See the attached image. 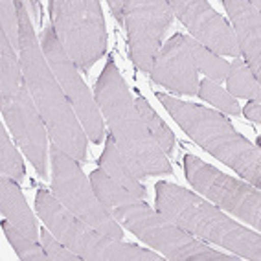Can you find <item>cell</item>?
Listing matches in <instances>:
<instances>
[{
    "label": "cell",
    "instance_id": "obj_14",
    "mask_svg": "<svg viewBox=\"0 0 261 261\" xmlns=\"http://www.w3.org/2000/svg\"><path fill=\"white\" fill-rule=\"evenodd\" d=\"M151 80L178 94H197L199 70L180 33H175L159 50L151 68Z\"/></svg>",
    "mask_w": 261,
    "mask_h": 261
},
{
    "label": "cell",
    "instance_id": "obj_21",
    "mask_svg": "<svg viewBox=\"0 0 261 261\" xmlns=\"http://www.w3.org/2000/svg\"><path fill=\"white\" fill-rule=\"evenodd\" d=\"M135 103H136L138 112H140L142 120L145 121V125H147V129H149L154 142L159 144V147L164 151V153H171L173 145H175V135H173V130L168 127V123L156 114V111H154L142 96H138V98L135 99Z\"/></svg>",
    "mask_w": 261,
    "mask_h": 261
},
{
    "label": "cell",
    "instance_id": "obj_18",
    "mask_svg": "<svg viewBox=\"0 0 261 261\" xmlns=\"http://www.w3.org/2000/svg\"><path fill=\"white\" fill-rule=\"evenodd\" d=\"M10 44L6 33L0 32V101H8L17 96L24 85L20 57Z\"/></svg>",
    "mask_w": 261,
    "mask_h": 261
},
{
    "label": "cell",
    "instance_id": "obj_11",
    "mask_svg": "<svg viewBox=\"0 0 261 261\" xmlns=\"http://www.w3.org/2000/svg\"><path fill=\"white\" fill-rule=\"evenodd\" d=\"M123 19L133 63L151 74L160 41L173 20L171 8L166 0H125Z\"/></svg>",
    "mask_w": 261,
    "mask_h": 261
},
{
    "label": "cell",
    "instance_id": "obj_6",
    "mask_svg": "<svg viewBox=\"0 0 261 261\" xmlns=\"http://www.w3.org/2000/svg\"><path fill=\"white\" fill-rule=\"evenodd\" d=\"M35 210L57 239L87 261H162L160 254L99 232L72 214L50 191L39 190Z\"/></svg>",
    "mask_w": 261,
    "mask_h": 261
},
{
    "label": "cell",
    "instance_id": "obj_23",
    "mask_svg": "<svg viewBox=\"0 0 261 261\" xmlns=\"http://www.w3.org/2000/svg\"><path fill=\"white\" fill-rule=\"evenodd\" d=\"M0 171L6 177L19 182L24 178V162L19 151L15 149L13 142L8 136L4 125H0Z\"/></svg>",
    "mask_w": 261,
    "mask_h": 261
},
{
    "label": "cell",
    "instance_id": "obj_26",
    "mask_svg": "<svg viewBox=\"0 0 261 261\" xmlns=\"http://www.w3.org/2000/svg\"><path fill=\"white\" fill-rule=\"evenodd\" d=\"M41 243L51 261H81V256H77L68 247H65L50 230H41Z\"/></svg>",
    "mask_w": 261,
    "mask_h": 261
},
{
    "label": "cell",
    "instance_id": "obj_17",
    "mask_svg": "<svg viewBox=\"0 0 261 261\" xmlns=\"http://www.w3.org/2000/svg\"><path fill=\"white\" fill-rule=\"evenodd\" d=\"M99 164H101V169H105V173L112 180H116L120 186H123L127 191H130L135 197H138V199H145L147 197V191L142 186V182L138 180L136 173L133 171L127 159L118 149L116 140H114V136L111 133H109L105 151H103L101 159H99Z\"/></svg>",
    "mask_w": 261,
    "mask_h": 261
},
{
    "label": "cell",
    "instance_id": "obj_20",
    "mask_svg": "<svg viewBox=\"0 0 261 261\" xmlns=\"http://www.w3.org/2000/svg\"><path fill=\"white\" fill-rule=\"evenodd\" d=\"M226 87L233 98H247L259 99L261 98V85L259 80L254 77L250 68L243 59H233L230 63L228 74H226Z\"/></svg>",
    "mask_w": 261,
    "mask_h": 261
},
{
    "label": "cell",
    "instance_id": "obj_19",
    "mask_svg": "<svg viewBox=\"0 0 261 261\" xmlns=\"http://www.w3.org/2000/svg\"><path fill=\"white\" fill-rule=\"evenodd\" d=\"M182 39H184V44L190 50L193 61H195L197 70L204 72L206 77L217 85L226 80V74H228V68H230L228 61H224L223 57H219L217 54H214V51H210L208 48L202 46V44H199L193 37L182 35Z\"/></svg>",
    "mask_w": 261,
    "mask_h": 261
},
{
    "label": "cell",
    "instance_id": "obj_2",
    "mask_svg": "<svg viewBox=\"0 0 261 261\" xmlns=\"http://www.w3.org/2000/svg\"><path fill=\"white\" fill-rule=\"evenodd\" d=\"M20 20V66L24 83L28 85L35 107L41 114L51 144L59 145L77 162L87 159V133L80 123L68 98L51 72L46 57L39 44L35 28L28 17L26 4L15 0Z\"/></svg>",
    "mask_w": 261,
    "mask_h": 261
},
{
    "label": "cell",
    "instance_id": "obj_8",
    "mask_svg": "<svg viewBox=\"0 0 261 261\" xmlns=\"http://www.w3.org/2000/svg\"><path fill=\"white\" fill-rule=\"evenodd\" d=\"M51 191L74 215L99 232L123 239V230L109 210L99 202L90 180L81 171L77 160L65 153L59 145H50Z\"/></svg>",
    "mask_w": 261,
    "mask_h": 261
},
{
    "label": "cell",
    "instance_id": "obj_13",
    "mask_svg": "<svg viewBox=\"0 0 261 261\" xmlns=\"http://www.w3.org/2000/svg\"><path fill=\"white\" fill-rule=\"evenodd\" d=\"M173 15L182 20L199 44L217 56L238 59L239 54L236 33L206 0H169Z\"/></svg>",
    "mask_w": 261,
    "mask_h": 261
},
{
    "label": "cell",
    "instance_id": "obj_9",
    "mask_svg": "<svg viewBox=\"0 0 261 261\" xmlns=\"http://www.w3.org/2000/svg\"><path fill=\"white\" fill-rule=\"evenodd\" d=\"M184 171L190 184L214 204L230 212L250 226L261 230V193L248 182L238 180L195 154L184 156Z\"/></svg>",
    "mask_w": 261,
    "mask_h": 261
},
{
    "label": "cell",
    "instance_id": "obj_16",
    "mask_svg": "<svg viewBox=\"0 0 261 261\" xmlns=\"http://www.w3.org/2000/svg\"><path fill=\"white\" fill-rule=\"evenodd\" d=\"M0 212L15 228L22 232L24 236L37 241L41 238V232L37 230V223L33 217L32 210L26 204L20 188L15 184L13 178L2 175L0 177Z\"/></svg>",
    "mask_w": 261,
    "mask_h": 261
},
{
    "label": "cell",
    "instance_id": "obj_27",
    "mask_svg": "<svg viewBox=\"0 0 261 261\" xmlns=\"http://www.w3.org/2000/svg\"><path fill=\"white\" fill-rule=\"evenodd\" d=\"M243 112H245V116H247L248 120L254 121V123H257V125L261 123V103H259V99L248 101Z\"/></svg>",
    "mask_w": 261,
    "mask_h": 261
},
{
    "label": "cell",
    "instance_id": "obj_1",
    "mask_svg": "<svg viewBox=\"0 0 261 261\" xmlns=\"http://www.w3.org/2000/svg\"><path fill=\"white\" fill-rule=\"evenodd\" d=\"M90 184L109 214L135 233L136 238L156 248L160 254L173 261H238V254H223L206 247L204 243L195 239L190 232L182 230L175 223L156 214L145 204L144 199L135 197L130 191L120 186L109 177L105 169H94L90 173Z\"/></svg>",
    "mask_w": 261,
    "mask_h": 261
},
{
    "label": "cell",
    "instance_id": "obj_24",
    "mask_svg": "<svg viewBox=\"0 0 261 261\" xmlns=\"http://www.w3.org/2000/svg\"><path fill=\"white\" fill-rule=\"evenodd\" d=\"M197 94H199V98L201 99L210 101L214 107H217L219 111L226 112V114L238 116L239 112H241L239 103L236 101V98H233L232 94H230L228 90L221 89L219 85L214 83V81H210V80H202L201 83H199V90H197Z\"/></svg>",
    "mask_w": 261,
    "mask_h": 261
},
{
    "label": "cell",
    "instance_id": "obj_28",
    "mask_svg": "<svg viewBox=\"0 0 261 261\" xmlns=\"http://www.w3.org/2000/svg\"><path fill=\"white\" fill-rule=\"evenodd\" d=\"M109 6H111V10H112V13H114L116 19H123V6H125V0H116V2L111 0Z\"/></svg>",
    "mask_w": 261,
    "mask_h": 261
},
{
    "label": "cell",
    "instance_id": "obj_15",
    "mask_svg": "<svg viewBox=\"0 0 261 261\" xmlns=\"http://www.w3.org/2000/svg\"><path fill=\"white\" fill-rule=\"evenodd\" d=\"M232 20L239 54L256 80L261 75V2L259 0H224Z\"/></svg>",
    "mask_w": 261,
    "mask_h": 261
},
{
    "label": "cell",
    "instance_id": "obj_3",
    "mask_svg": "<svg viewBox=\"0 0 261 261\" xmlns=\"http://www.w3.org/2000/svg\"><path fill=\"white\" fill-rule=\"evenodd\" d=\"M94 98L111 129V135L116 140L118 149L130 164L136 177L142 178L171 173V164L151 136L145 121L142 120L114 59H109L103 68L94 87Z\"/></svg>",
    "mask_w": 261,
    "mask_h": 261
},
{
    "label": "cell",
    "instance_id": "obj_7",
    "mask_svg": "<svg viewBox=\"0 0 261 261\" xmlns=\"http://www.w3.org/2000/svg\"><path fill=\"white\" fill-rule=\"evenodd\" d=\"M50 17L65 54L87 72L105 54L107 32L96 0H51Z\"/></svg>",
    "mask_w": 261,
    "mask_h": 261
},
{
    "label": "cell",
    "instance_id": "obj_10",
    "mask_svg": "<svg viewBox=\"0 0 261 261\" xmlns=\"http://www.w3.org/2000/svg\"><path fill=\"white\" fill-rule=\"evenodd\" d=\"M41 46L51 72L59 81L61 89L68 98L70 105L74 107L75 116L83 125L89 140L94 142V144H99L105 138V123H103L101 111H99L98 103H96V98H92L90 90L87 89V85L83 83V80L75 70V65L61 46L54 26L46 28Z\"/></svg>",
    "mask_w": 261,
    "mask_h": 261
},
{
    "label": "cell",
    "instance_id": "obj_5",
    "mask_svg": "<svg viewBox=\"0 0 261 261\" xmlns=\"http://www.w3.org/2000/svg\"><path fill=\"white\" fill-rule=\"evenodd\" d=\"M156 98L191 140L259 190V147L250 144L243 135H239L223 114L201 107V105L180 101V99L168 96V94L159 92Z\"/></svg>",
    "mask_w": 261,
    "mask_h": 261
},
{
    "label": "cell",
    "instance_id": "obj_12",
    "mask_svg": "<svg viewBox=\"0 0 261 261\" xmlns=\"http://www.w3.org/2000/svg\"><path fill=\"white\" fill-rule=\"evenodd\" d=\"M4 123L13 133L17 145L33 164L35 171L42 178L48 177V159H46V125L39 114L35 101L28 90V85L20 87L19 94L8 101H0Z\"/></svg>",
    "mask_w": 261,
    "mask_h": 261
},
{
    "label": "cell",
    "instance_id": "obj_22",
    "mask_svg": "<svg viewBox=\"0 0 261 261\" xmlns=\"http://www.w3.org/2000/svg\"><path fill=\"white\" fill-rule=\"evenodd\" d=\"M2 232L6 233L8 241L11 243V247L15 248L17 256L22 261H48L50 259L48 254L44 252V248H42L37 241H33L32 238H28V236H24L22 232H19L8 219H2Z\"/></svg>",
    "mask_w": 261,
    "mask_h": 261
},
{
    "label": "cell",
    "instance_id": "obj_4",
    "mask_svg": "<svg viewBox=\"0 0 261 261\" xmlns=\"http://www.w3.org/2000/svg\"><path fill=\"white\" fill-rule=\"evenodd\" d=\"M154 202L160 214L182 230L219 245L239 257L261 259L259 232H252L236 223L217 206L201 199L193 191L160 180L154 186Z\"/></svg>",
    "mask_w": 261,
    "mask_h": 261
},
{
    "label": "cell",
    "instance_id": "obj_25",
    "mask_svg": "<svg viewBox=\"0 0 261 261\" xmlns=\"http://www.w3.org/2000/svg\"><path fill=\"white\" fill-rule=\"evenodd\" d=\"M0 32L6 33L11 46L20 51V20L15 0L0 2Z\"/></svg>",
    "mask_w": 261,
    "mask_h": 261
}]
</instances>
